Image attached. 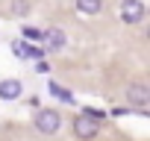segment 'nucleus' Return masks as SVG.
Here are the masks:
<instances>
[{
  "instance_id": "5",
  "label": "nucleus",
  "mask_w": 150,
  "mask_h": 141,
  "mask_svg": "<svg viewBox=\"0 0 150 141\" xmlns=\"http://www.w3.org/2000/svg\"><path fill=\"white\" fill-rule=\"evenodd\" d=\"M24 94L21 80H0V100H18Z\"/></svg>"
},
{
  "instance_id": "1",
  "label": "nucleus",
  "mask_w": 150,
  "mask_h": 141,
  "mask_svg": "<svg viewBox=\"0 0 150 141\" xmlns=\"http://www.w3.org/2000/svg\"><path fill=\"white\" fill-rule=\"evenodd\" d=\"M124 100H127V106L144 112V109L150 106V85H147V82H129V85L124 88Z\"/></svg>"
},
{
  "instance_id": "10",
  "label": "nucleus",
  "mask_w": 150,
  "mask_h": 141,
  "mask_svg": "<svg viewBox=\"0 0 150 141\" xmlns=\"http://www.w3.org/2000/svg\"><path fill=\"white\" fill-rule=\"evenodd\" d=\"M30 12V0H12V15H27Z\"/></svg>"
},
{
  "instance_id": "13",
  "label": "nucleus",
  "mask_w": 150,
  "mask_h": 141,
  "mask_svg": "<svg viewBox=\"0 0 150 141\" xmlns=\"http://www.w3.org/2000/svg\"><path fill=\"white\" fill-rule=\"evenodd\" d=\"M44 56V47H33V59H41Z\"/></svg>"
},
{
  "instance_id": "11",
  "label": "nucleus",
  "mask_w": 150,
  "mask_h": 141,
  "mask_svg": "<svg viewBox=\"0 0 150 141\" xmlns=\"http://www.w3.org/2000/svg\"><path fill=\"white\" fill-rule=\"evenodd\" d=\"M41 38H44L41 30H35V27H24V41H41Z\"/></svg>"
},
{
  "instance_id": "3",
  "label": "nucleus",
  "mask_w": 150,
  "mask_h": 141,
  "mask_svg": "<svg viewBox=\"0 0 150 141\" xmlns=\"http://www.w3.org/2000/svg\"><path fill=\"white\" fill-rule=\"evenodd\" d=\"M118 15H121V24L132 27V24H141V21H144L147 6H144V0H121Z\"/></svg>"
},
{
  "instance_id": "7",
  "label": "nucleus",
  "mask_w": 150,
  "mask_h": 141,
  "mask_svg": "<svg viewBox=\"0 0 150 141\" xmlns=\"http://www.w3.org/2000/svg\"><path fill=\"white\" fill-rule=\"evenodd\" d=\"M80 15H100L103 12V0H74Z\"/></svg>"
},
{
  "instance_id": "9",
  "label": "nucleus",
  "mask_w": 150,
  "mask_h": 141,
  "mask_svg": "<svg viewBox=\"0 0 150 141\" xmlns=\"http://www.w3.org/2000/svg\"><path fill=\"white\" fill-rule=\"evenodd\" d=\"M12 47H15V56H18V59H33V41H24V38H21V41H15Z\"/></svg>"
},
{
  "instance_id": "4",
  "label": "nucleus",
  "mask_w": 150,
  "mask_h": 141,
  "mask_svg": "<svg viewBox=\"0 0 150 141\" xmlns=\"http://www.w3.org/2000/svg\"><path fill=\"white\" fill-rule=\"evenodd\" d=\"M74 135H77L80 141H94V138L100 135V121L88 118L86 112L77 115V118H74Z\"/></svg>"
},
{
  "instance_id": "12",
  "label": "nucleus",
  "mask_w": 150,
  "mask_h": 141,
  "mask_svg": "<svg viewBox=\"0 0 150 141\" xmlns=\"http://www.w3.org/2000/svg\"><path fill=\"white\" fill-rule=\"evenodd\" d=\"M35 70H38V74H47L50 68H47V62H41V59H35Z\"/></svg>"
},
{
  "instance_id": "2",
  "label": "nucleus",
  "mask_w": 150,
  "mask_h": 141,
  "mask_svg": "<svg viewBox=\"0 0 150 141\" xmlns=\"http://www.w3.org/2000/svg\"><path fill=\"white\" fill-rule=\"evenodd\" d=\"M33 123H35V129L41 135H56L62 129V115L56 109H38V115L33 118Z\"/></svg>"
},
{
  "instance_id": "8",
  "label": "nucleus",
  "mask_w": 150,
  "mask_h": 141,
  "mask_svg": "<svg viewBox=\"0 0 150 141\" xmlns=\"http://www.w3.org/2000/svg\"><path fill=\"white\" fill-rule=\"evenodd\" d=\"M47 91H50L53 97H59V100H65V103H74V94H71L68 88H62V85H56V80H50V82H47Z\"/></svg>"
},
{
  "instance_id": "6",
  "label": "nucleus",
  "mask_w": 150,
  "mask_h": 141,
  "mask_svg": "<svg viewBox=\"0 0 150 141\" xmlns=\"http://www.w3.org/2000/svg\"><path fill=\"white\" fill-rule=\"evenodd\" d=\"M44 50H65V44H68V35L62 32V30H44Z\"/></svg>"
}]
</instances>
